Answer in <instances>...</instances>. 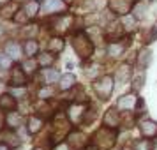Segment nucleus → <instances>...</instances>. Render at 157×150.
<instances>
[{
    "label": "nucleus",
    "instance_id": "nucleus-1",
    "mask_svg": "<svg viewBox=\"0 0 157 150\" xmlns=\"http://www.w3.org/2000/svg\"><path fill=\"white\" fill-rule=\"evenodd\" d=\"M72 48L78 53V57L83 58V60H86V58H90L94 55V43L83 32H79V34L72 37Z\"/></svg>",
    "mask_w": 157,
    "mask_h": 150
},
{
    "label": "nucleus",
    "instance_id": "nucleus-2",
    "mask_svg": "<svg viewBox=\"0 0 157 150\" xmlns=\"http://www.w3.org/2000/svg\"><path fill=\"white\" fill-rule=\"evenodd\" d=\"M115 140H117V133H115L111 127H106V125H104L102 129H99V131L94 134L92 145L99 147L101 150H109L115 145Z\"/></svg>",
    "mask_w": 157,
    "mask_h": 150
},
{
    "label": "nucleus",
    "instance_id": "nucleus-3",
    "mask_svg": "<svg viewBox=\"0 0 157 150\" xmlns=\"http://www.w3.org/2000/svg\"><path fill=\"white\" fill-rule=\"evenodd\" d=\"M115 88V78L113 76H101L99 79H95V83H94V90L95 94L99 95L101 99H108L111 92H113Z\"/></svg>",
    "mask_w": 157,
    "mask_h": 150
},
{
    "label": "nucleus",
    "instance_id": "nucleus-4",
    "mask_svg": "<svg viewBox=\"0 0 157 150\" xmlns=\"http://www.w3.org/2000/svg\"><path fill=\"white\" fill-rule=\"evenodd\" d=\"M129 44H131V39H129V37L109 43L108 44V55H109L111 58H120L122 55H124V51L129 48Z\"/></svg>",
    "mask_w": 157,
    "mask_h": 150
},
{
    "label": "nucleus",
    "instance_id": "nucleus-5",
    "mask_svg": "<svg viewBox=\"0 0 157 150\" xmlns=\"http://www.w3.org/2000/svg\"><path fill=\"white\" fill-rule=\"evenodd\" d=\"M134 6V0H109V9L115 14L125 16L131 13V9Z\"/></svg>",
    "mask_w": 157,
    "mask_h": 150
},
{
    "label": "nucleus",
    "instance_id": "nucleus-6",
    "mask_svg": "<svg viewBox=\"0 0 157 150\" xmlns=\"http://www.w3.org/2000/svg\"><path fill=\"white\" fill-rule=\"evenodd\" d=\"M140 104H141V101L138 99V95L136 94H127V95H122V97H118V101H117V106L122 108V110H134V108H140Z\"/></svg>",
    "mask_w": 157,
    "mask_h": 150
},
{
    "label": "nucleus",
    "instance_id": "nucleus-7",
    "mask_svg": "<svg viewBox=\"0 0 157 150\" xmlns=\"http://www.w3.org/2000/svg\"><path fill=\"white\" fill-rule=\"evenodd\" d=\"M102 122H104V125H106V127L117 129V127L122 124V117H120V113L117 111V108H109L106 113H104V118H102Z\"/></svg>",
    "mask_w": 157,
    "mask_h": 150
},
{
    "label": "nucleus",
    "instance_id": "nucleus-8",
    "mask_svg": "<svg viewBox=\"0 0 157 150\" xmlns=\"http://www.w3.org/2000/svg\"><path fill=\"white\" fill-rule=\"evenodd\" d=\"M27 83V72L21 65H14L11 71V85L13 87H25Z\"/></svg>",
    "mask_w": 157,
    "mask_h": 150
},
{
    "label": "nucleus",
    "instance_id": "nucleus-9",
    "mask_svg": "<svg viewBox=\"0 0 157 150\" xmlns=\"http://www.w3.org/2000/svg\"><path fill=\"white\" fill-rule=\"evenodd\" d=\"M140 133H141L143 138H155L157 136V122L150 120H141L140 122Z\"/></svg>",
    "mask_w": 157,
    "mask_h": 150
},
{
    "label": "nucleus",
    "instance_id": "nucleus-10",
    "mask_svg": "<svg viewBox=\"0 0 157 150\" xmlns=\"http://www.w3.org/2000/svg\"><path fill=\"white\" fill-rule=\"evenodd\" d=\"M16 99L13 94H2L0 95V111H14Z\"/></svg>",
    "mask_w": 157,
    "mask_h": 150
},
{
    "label": "nucleus",
    "instance_id": "nucleus-11",
    "mask_svg": "<svg viewBox=\"0 0 157 150\" xmlns=\"http://www.w3.org/2000/svg\"><path fill=\"white\" fill-rule=\"evenodd\" d=\"M41 78H43L44 85H53L55 81L60 79V74H58L57 69H51V67H44L43 72H41Z\"/></svg>",
    "mask_w": 157,
    "mask_h": 150
},
{
    "label": "nucleus",
    "instance_id": "nucleus-12",
    "mask_svg": "<svg viewBox=\"0 0 157 150\" xmlns=\"http://www.w3.org/2000/svg\"><path fill=\"white\" fill-rule=\"evenodd\" d=\"M37 51H39V43H37L36 39H27L25 44H23V53H25V57L27 58L36 57Z\"/></svg>",
    "mask_w": 157,
    "mask_h": 150
},
{
    "label": "nucleus",
    "instance_id": "nucleus-13",
    "mask_svg": "<svg viewBox=\"0 0 157 150\" xmlns=\"http://www.w3.org/2000/svg\"><path fill=\"white\" fill-rule=\"evenodd\" d=\"M20 11V6L18 4H13V2H9V4H4V6H0V16L2 18H14V14Z\"/></svg>",
    "mask_w": 157,
    "mask_h": 150
},
{
    "label": "nucleus",
    "instance_id": "nucleus-14",
    "mask_svg": "<svg viewBox=\"0 0 157 150\" xmlns=\"http://www.w3.org/2000/svg\"><path fill=\"white\" fill-rule=\"evenodd\" d=\"M41 129H43V118L32 115L29 118V122H27V131H29V134H37Z\"/></svg>",
    "mask_w": 157,
    "mask_h": 150
},
{
    "label": "nucleus",
    "instance_id": "nucleus-15",
    "mask_svg": "<svg viewBox=\"0 0 157 150\" xmlns=\"http://www.w3.org/2000/svg\"><path fill=\"white\" fill-rule=\"evenodd\" d=\"M6 122H7V125L11 129H18L23 125V115L18 113V111H9Z\"/></svg>",
    "mask_w": 157,
    "mask_h": 150
},
{
    "label": "nucleus",
    "instance_id": "nucleus-16",
    "mask_svg": "<svg viewBox=\"0 0 157 150\" xmlns=\"http://www.w3.org/2000/svg\"><path fill=\"white\" fill-rule=\"evenodd\" d=\"M55 58H57V55L53 51H44V53H41L37 57V64L41 65V67H51L53 62H55Z\"/></svg>",
    "mask_w": 157,
    "mask_h": 150
},
{
    "label": "nucleus",
    "instance_id": "nucleus-17",
    "mask_svg": "<svg viewBox=\"0 0 157 150\" xmlns=\"http://www.w3.org/2000/svg\"><path fill=\"white\" fill-rule=\"evenodd\" d=\"M6 53H7L11 58H20V57H21V53H23V48L18 43L11 41V43L6 44Z\"/></svg>",
    "mask_w": 157,
    "mask_h": 150
},
{
    "label": "nucleus",
    "instance_id": "nucleus-18",
    "mask_svg": "<svg viewBox=\"0 0 157 150\" xmlns=\"http://www.w3.org/2000/svg\"><path fill=\"white\" fill-rule=\"evenodd\" d=\"M58 83H60V88H62V90H69V88H72V87L76 85V76L71 74V72H67L64 76H60Z\"/></svg>",
    "mask_w": 157,
    "mask_h": 150
},
{
    "label": "nucleus",
    "instance_id": "nucleus-19",
    "mask_svg": "<svg viewBox=\"0 0 157 150\" xmlns=\"http://www.w3.org/2000/svg\"><path fill=\"white\" fill-rule=\"evenodd\" d=\"M83 140H85V136L81 134V133H71V134L67 136V143H69V147L72 148H81L83 147Z\"/></svg>",
    "mask_w": 157,
    "mask_h": 150
},
{
    "label": "nucleus",
    "instance_id": "nucleus-20",
    "mask_svg": "<svg viewBox=\"0 0 157 150\" xmlns=\"http://www.w3.org/2000/svg\"><path fill=\"white\" fill-rule=\"evenodd\" d=\"M131 74H132V71H131V65L129 64H124L118 67V71H117V74H115V78L118 79L120 83H125L129 78H131Z\"/></svg>",
    "mask_w": 157,
    "mask_h": 150
},
{
    "label": "nucleus",
    "instance_id": "nucleus-21",
    "mask_svg": "<svg viewBox=\"0 0 157 150\" xmlns=\"http://www.w3.org/2000/svg\"><path fill=\"white\" fill-rule=\"evenodd\" d=\"M48 48H50V51H53L55 55H57V53H60V51L65 48L64 39H62V37H51L50 43H48Z\"/></svg>",
    "mask_w": 157,
    "mask_h": 150
},
{
    "label": "nucleus",
    "instance_id": "nucleus-22",
    "mask_svg": "<svg viewBox=\"0 0 157 150\" xmlns=\"http://www.w3.org/2000/svg\"><path fill=\"white\" fill-rule=\"evenodd\" d=\"M64 6V0H44V9L48 13H55V11H62Z\"/></svg>",
    "mask_w": 157,
    "mask_h": 150
},
{
    "label": "nucleus",
    "instance_id": "nucleus-23",
    "mask_svg": "<svg viewBox=\"0 0 157 150\" xmlns=\"http://www.w3.org/2000/svg\"><path fill=\"white\" fill-rule=\"evenodd\" d=\"M86 111H85V108H83V104H72V108H71V111H69V117H71V120L72 122H78L83 115H85Z\"/></svg>",
    "mask_w": 157,
    "mask_h": 150
},
{
    "label": "nucleus",
    "instance_id": "nucleus-24",
    "mask_svg": "<svg viewBox=\"0 0 157 150\" xmlns=\"http://www.w3.org/2000/svg\"><path fill=\"white\" fill-rule=\"evenodd\" d=\"M150 60H152V53H150V50H141L140 53H138V65H140L141 69L148 67Z\"/></svg>",
    "mask_w": 157,
    "mask_h": 150
},
{
    "label": "nucleus",
    "instance_id": "nucleus-25",
    "mask_svg": "<svg viewBox=\"0 0 157 150\" xmlns=\"http://www.w3.org/2000/svg\"><path fill=\"white\" fill-rule=\"evenodd\" d=\"M136 18L134 14H125L124 16V20H122V29L127 30V32H132L136 29Z\"/></svg>",
    "mask_w": 157,
    "mask_h": 150
},
{
    "label": "nucleus",
    "instance_id": "nucleus-26",
    "mask_svg": "<svg viewBox=\"0 0 157 150\" xmlns=\"http://www.w3.org/2000/svg\"><path fill=\"white\" fill-rule=\"evenodd\" d=\"M39 0H29L27 2V6H25V11H27V14L30 16V18H34V16H37V13H39Z\"/></svg>",
    "mask_w": 157,
    "mask_h": 150
},
{
    "label": "nucleus",
    "instance_id": "nucleus-27",
    "mask_svg": "<svg viewBox=\"0 0 157 150\" xmlns=\"http://www.w3.org/2000/svg\"><path fill=\"white\" fill-rule=\"evenodd\" d=\"M21 67L25 69V72H27V74H34V72L37 71V69H36L37 64L34 62V60H32V58H27V62H23Z\"/></svg>",
    "mask_w": 157,
    "mask_h": 150
},
{
    "label": "nucleus",
    "instance_id": "nucleus-28",
    "mask_svg": "<svg viewBox=\"0 0 157 150\" xmlns=\"http://www.w3.org/2000/svg\"><path fill=\"white\" fill-rule=\"evenodd\" d=\"M13 65V58L7 53H0V69H9Z\"/></svg>",
    "mask_w": 157,
    "mask_h": 150
},
{
    "label": "nucleus",
    "instance_id": "nucleus-29",
    "mask_svg": "<svg viewBox=\"0 0 157 150\" xmlns=\"http://www.w3.org/2000/svg\"><path fill=\"white\" fill-rule=\"evenodd\" d=\"M143 85H145V72H141V74H138L134 78V83H132V90L134 92H138V90H141Z\"/></svg>",
    "mask_w": 157,
    "mask_h": 150
},
{
    "label": "nucleus",
    "instance_id": "nucleus-30",
    "mask_svg": "<svg viewBox=\"0 0 157 150\" xmlns=\"http://www.w3.org/2000/svg\"><path fill=\"white\" fill-rule=\"evenodd\" d=\"M29 18H30V16L27 14V11H18V13L14 14V18H13V20H14L16 23H21V25H23V23L29 21Z\"/></svg>",
    "mask_w": 157,
    "mask_h": 150
},
{
    "label": "nucleus",
    "instance_id": "nucleus-31",
    "mask_svg": "<svg viewBox=\"0 0 157 150\" xmlns=\"http://www.w3.org/2000/svg\"><path fill=\"white\" fill-rule=\"evenodd\" d=\"M53 88H51V85H44L41 90H39V97H43V99H50L51 95H53Z\"/></svg>",
    "mask_w": 157,
    "mask_h": 150
},
{
    "label": "nucleus",
    "instance_id": "nucleus-32",
    "mask_svg": "<svg viewBox=\"0 0 157 150\" xmlns=\"http://www.w3.org/2000/svg\"><path fill=\"white\" fill-rule=\"evenodd\" d=\"M134 150H152V143L140 140V141L134 143Z\"/></svg>",
    "mask_w": 157,
    "mask_h": 150
},
{
    "label": "nucleus",
    "instance_id": "nucleus-33",
    "mask_svg": "<svg viewBox=\"0 0 157 150\" xmlns=\"http://www.w3.org/2000/svg\"><path fill=\"white\" fill-rule=\"evenodd\" d=\"M134 16L136 18H143V16H145V6H143V4H140V6L134 7Z\"/></svg>",
    "mask_w": 157,
    "mask_h": 150
},
{
    "label": "nucleus",
    "instance_id": "nucleus-34",
    "mask_svg": "<svg viewBox=\"0 0 157 150\" xmlns=\"http://www.w3.org/2000/svg\"><path fill=\"white\" fill-rule=\"evenodd\" d=\"M11 94H13L14 97H20V95H25V88H23V87H13V88H11Z\"/></svg>",
    "mask_w": 157,
    "mask_h": 150
},
{
    "label": "nucleus",
    "instance_id": "nucleus-35",
    "mask_svg": "<svg viewBox=\"0 0 157 150\" xmlns=\"http://www.w3.org/2000/svg\"><path fill=\"white\" fill-rule=\"evenodd\" d=\"M97 71H99V69H97V65H90V67L86 69V76H88L90 79H94V78H95V74H97Z\"/></svg>",
    "mask_w": 157,
    "mask_h": 150
},
{
    "label": "nucleus",
    "instance_id": "nucleus-36",
    "mask_svg": "<svg viewBox=\"0 0 157 150\" xmlns=\"http://www.w3.org/2000/svg\"><path fill=\"white\" fill-rule=\"evenodd\" d=\"M0 150H11V145H9V143L0 141Z\"/></svg>",
    "mask_w": 157,
    "mask_h": 150
},
{
    "label": "nucleus",
    "instance_id": "nucleus-37",
    "mask_svg": "<svg viewBox=\"0 0 157 150\" xmlns=\"http://www.w3.org/2000/svg\"><path fill=\"white\" fill-rule=\"evenodd\" d=\"M85 150H101V148L95 147V145H88V147H85Z\"/></svg>",
    "mask_w": 157,
    "mask_h": 150
},
{
    "label": "nucleus",
    "instance_id": "nucleus-38",
    "mask_svg": "<svg viewBox=\"0 0 157 150\" xmlns=\"http://www.w3.org/2000/svg\"><path fill=\"white\" fill-rule=\"evenodd\" d=\"M4 122H6V120H4V117L0 115V131H2V127H4Z\"/></svg>",
    "mask_w": 157,
    "mask_h": 150
},
{
    "label": "nucleus",
    "instance_id": "nucleus-39",
    "mask_svg": "<svg viewBox=\"0 0 157 150\" xmlns=\"http://www.w3.org/2000/svg\"><path fill=\"white\" fill-rule=\"evenodd\" d=\"M9 2H13V0H0V6H4V4H9Z\"/></svg>",
    "mask_w": 157,
    "mask_h": 150
},
{
    "label": "nucleus",
    "instance_id": "nucleus-40",
    "mask_svg": "<svg viewBox=\"0 0 157 150\" xmlns=\"http://www.w3.org/2000/svg\"><path fill=\"white\" fill-rule=\"evenodd\" d=\"M65 2H72V0H65Z\"/></svg>",
    "mask_w": 157,
    "mask_h": 150
},
{
    "label": "nucleus",
    "instance_id": "nucleus-41",
    "mask_svg": "<svg viewBox=\"0 0 157 150\" xmlns=\"http://www.w3.org/2000/svg\"><path fill=\"white\" fill-rule=\"evenodd\" d=\"M152 2H154V0H152Z\"/></svg>",
    "mask_w": 157,
    "mask_h": 150
}]
</instances>
